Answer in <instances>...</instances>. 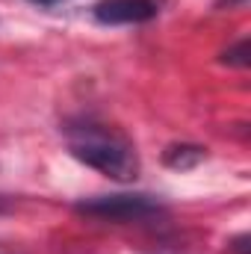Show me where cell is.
<instances>
[{"label": "cell", "instance_id": "1", "mask_svg": "<svg viewBox=\"0 0 251 254\" xmlns=\"http://www.w3.org/2000/svg\"><path fill=\"white\" fill-rule=\"evenodd\" d=\"M65 142H68V151L80 163L98 169L107 178L133 181L139 175L136 148L116 127H107L101 122H92V119H80V122H71L65 127Z\"/></svg>", "mask_w": 251, "mask_h": 254}, {"label": "cell", "instance_id": "2", "mask_svg": "<svg viewBox=\"0 0 251 254\" xmlns=\"http://www.w3.org/2000/svg\"><path fill=\"white\" fill-rule=\"evenodd\" d=\"M77 210L95 219H110V222H148L163 213V207L151 195H101L77 204Z\"/></svg>", "mask_w": 251, "mask_h": 254}, {"label": "cell", "instance_id": "3", "mask_svg": "<svg viewBox=\"0 0 251 254\" xmlns=\"http://www.w3.org/2000/svg\"><path fill=\"white\" fill-rule=\"evenodd\" d=\"M92 12L101 24H145L157 18L160 0H101Z\"/></svg>", "mask_w": 251, "mask_h": 254}, {"label": "cell", "instance_id": "4", "mask_svg": "<svg viewBox=\"0 0 251 254\" xmlns=\"http://www.w3.org/2000/svg\"><path fill=\"white\" fill-rule=\"evenodd\" d=\"M201 160H204V148H198V145H175V148L166 151V166L181 169V172L195 169Z\"/></svg>", "mask_w": 251, "mask_h": 254}, {"label": "cell", "instance_id": "5", "mask_svg": "<svg viewBox=\"0 0 251 254\" xmlns=\"http://www.w3.org/2000/svg\"><path fill=\"white\" fill-rule=\"evenodd\" d=\"M225 63L246 68V65H249V42H240L234 51H228V54H225Z\"/></svg>", "mask_w": 251, "mask_h": 254}, {"label": "cell", "instance_id": "6", "mask_svg": "<svg viewBox=\"0 0 251 254\" xmlns=\"http://www.w3.org/2000/svg\"><path fill=\"white\" fill-rule=\"evenodd\" d=\"M246 243H249V237H240V240L234 243V252H237V254H246Z\"/></svg>", "mask_w": 251, "mask_h": 254}, {"label": "cell", "instance_id": "7", "mask_svg": "<svg viewBox=\"0 0 251 254\" xmlns=\"http://www.w3.org/2000/svg\"><path fill=\"white\" fill-rule=\"evenodd\" d=\"M30 3H39V6H57V3H65V0H30Z\"/></svg>", "mask_w": 251, "mask_h": 254}]
</instances>
